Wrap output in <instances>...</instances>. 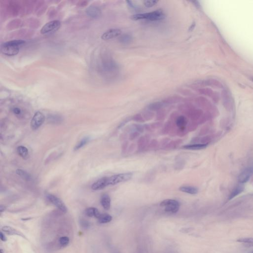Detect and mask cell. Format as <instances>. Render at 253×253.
<instances>
[{
    "instance_id": "cell-1",
    "label": "cell",
    "mask_w": 253,
    "mask_h": 253,
    "mask_svg": "<svg viewBox=\"0 0 253 253\" xmlns=\"http://www.w3.org/2000/svg\"><path fill=\"white\" fill-rule=\"evenodd\" d=\"M25 43V41L21 40H13L6 42L2 45V53L7 56L16 55L19 52V46Z\"/></svg>"
},
{
    "instance_id": "cell-2",
    "label": "cell",
    "mask_w": 253,
    "mask_h": 253,
    "mask_svg": "<svg viewBox=\"0 0 253 253\" xmlns=\"http://www.w3.org/2000/svg\"><path fill=\"white\" fill-rule=\"evenodd\" d=\"M165 17L162 10H157L149 13H142L133 15L131 17L132 19L138 21L140 19H147L151 21H160L164 19Z\"/></svg>"
},
{
    "instance_id": "cell-3",
    "label": "cell",
    "mask_w": 253,
    "mask_h": 253,
    "mask_svg": "<svg viewBox=\"0 0 253 253\" xmlns=\"http://www.w3.org/2000/svg\"><path fill=\"white\" fill-rule=\"evenodd\" d=\"M160 206L164 207L166 212L175 213L178 212L180 209L179 202L173 199H166L161 202Z\"/></svg>"
},
{
    "instance_id": "cell-4",
    "label": "cell",
    "mask_w": 253,
    "mask_h": 253,
    "mask_svg": "<svg viewBox=\"0 0 253 253\" xmlns=\"http://www.w3.org/2000/svg\"><path fill=\"white\" fill-rule=\"evenodd\" d=\"M133 174L132 173H122L112 176L108 177V185H113L121 182L128 181L132 179Z\"/></svg>"
},
{
    "instance_id": "cell-5",
    "label": "cell",
    "mask_w": 253,
    "mask_h": 253,
    "mask_svg": "<svg viewBox=\"0 0 253 253\" xmlns=\"http://www.w3.org/2000/svg\"><path fill=\"white\" fill-rule=\"evenodd\" d=\"M60 25L61 22L60 21L57 20L49 22L42 27L41 30V34H47L57 31V30L59 29Z\"/></svg>"
},
{
    "instance_id": "cell-6",
    "label": "cell",
    "mask_w": 253,
    "mask_h": 253,
    "mask_svg": "<svg viewBox=\"0 0 253 253\" xmlns=\"http://www.w3.org/2000/svg\"><path fill=\"white\" fill-rule=\"evenodd\" d=\"M45 120V117L42 112L38 111L33 117L31 121V128L33 130H37L42 126Z\"/></svg>"
},
{
    "instance_id": "cell-7",
    "label": "cell",
    "mask_w": 253,
    "mask_h": 253,
    "mask_svg": "<svg viewBox=\"0 0 253 253\" xmlns=\"http://www.w3.org/2000/svg\"><path fill=\"white\" fill-rule=\"evenodd\" d=\"M47 198L50 203L57 207L59 210H60L63 213H66L67 211V208L64 203L63 202L61 199L58 198V197L54 195L51 194H48L46 195Z\"/></svg>"
},
{
    "instance_id": "cell-8",
    "label": "cell",
    "mask_w": 253,
    "mask_h": 253,
    "mask_svg": "<svg viewBox=\"0 0 253 253\" xmlns=\"http://www.w3.org/2000/svg\"><path fill=\"white\" fill-rule=\"evenodd\" d=\"M253 174V168L250 167L244 170L238 178V182L241 184H245L249 181Z\"/></svg>"
},
{
    "instance_id": "cell-9",
    "label": "cell",
    "mask_w": 253,
    "mask_h": 253,
    "mask_svg": "<svg viewBox=\"0 0 253 253\" xmlns=\"http://www.w3.org/2000/svg\"><path fill=\"white\" fill-rule=\"evenodd\" d=\"M121 30L119 29H111L107 30L102 34L101 37L103 40H110L112 39L117 37L121 34Z\"/></svg>"
},
{
    "instance_id": "cell-10",
    "label": "cell",
    "mask_w": 253,
    "mask_h": 253,
    "mask_svg": "<svg viewBox=\"0 0 253 253\" xmlns=\"http://www.w3.org/2000/svg\"><path fill=\"white\" fill-rule=\"evenodd\" d=\"M108 186V177H103L94 182L91 186V189L94 190H100Z\"/></svg>"
},
{
    "instance_id": "cell-11",
    "label": "cell",
    "mask_w": 253,
    "mask_h": 253,
    "mask_svg": "<svg viewBox=\"0 0 253 253\" xmlns=\"http://www.w3.org/2000/svg\"><path fill=\"white\" fill-rule=\"evenodd\" d=\"M2 232L4 233H6L8 235H17L19 237H22L23 238L26 239V237L22 233L19 232L17 229L13 228L12 227H10V226H4L2 227Z\"/></svg>"
},
{
    "instance_id": "cell-12",
    "label": "cell",
    "mask_w": 253,
    "mask_h": 253,
    "mask_svg": "<svg viewBox=\"0 0 253 253\" xmlns=\"http://www.w3.org/2000/svg\"><path fill=\"white\" fill-rule=\"evenodd\" d=\"M87 15L94 18H97L101 16V11L100 8L95 6H91L87 9Z\"/></svg>"
},
{
    "instance_id": "cell-13",
    "label": "cell",
    "mask_w": 253,
    "mask_h": 253,
    "mask_svg": "<svg viewBox=\"0 0 253 253\" xmlns=\"http://www.w3.org/2000/svg\"><path fill=\"white\" fill-rule=\"evenodd\" d=\"M149 138L147 136H143L140 137L138 142V150L140 151L144 150L145 149L148 148L149 144Z\"/></svg>"
},
{
    "instance_id": "cell-14",
    "label": "cell",
    "mask_w": 253,
    "mask_h": 253,
    "mask_svg": "<svg viewBox=\"0 0 253 253\" xmlns=\"http://www.w3.org/2000/svg\"><path fill=\"white\" fill-rule=\"evenodd\" d=\"M244 188H245V187H244L243 184H240L237 185L230 193V195L228 196V200H231L232 199L235 198V197H237V196L240 194L241 193H242L243 191L244 190Z\"/></svg>"
},
{
    "instance_id": "cell-15",
    "label": "cell",
    "mask_w": 253,
    "mask_h": 253,
    "mask_svg": "<svg viewBox=\"0 0 253 253\" xmlns=\"http://www.w3.org/2000/svg\"><path fill=\"white\" fill-rule=\"evenodd\" d=\"M101 203L105 210H109L111 207L110 197L108 194H104L101 197Z\"/></svg>"
},
{
    "instance_id": "cell-16",
    "label": "cell",
    "mask_w": 253,
    "mask_h": 253,
    "mask_svg": "<svg viewBox=\"0 0 253 253\" xmlns=\"http://www.w3.org/2000/svg\"><path fill=\"white\" fill-rule=\"evenodd\" d=\"M208 144L197 143V144H191L190 145H186L183 146L182 148L188 150H201L206 148Z\"/></svg>"
},
{
    "instance_id": "cell-17",
    "label": "cell",
    "mask_w": 253,
    "mask_h": 253,
    "mask_svg": "<svg viewBox=\"0 0 253 253\" xmlns=\"http://www.w3.org/2000/svg\"><path fill=\"white\" fill-rule=\"evenodd\" d=\"M86 214L89 217H94L98 218L101 216V213L98 211V209L96 208H89L86 210Z\"/></svg>"
},
{
    "instance_id": "cell-18",
    "label": "cell",
    "mask_w": 253,
    "mask_h": 253,
    "mask_svg": "<svg viewBox=\"0 0 253 253\" xmlns=\"http://www.w3.org/2000/svg\"><path fill=\"white\" fill-rule=\"evenodd\" d=\"M180 191L190 194H196L198 193V188L194 186H182L179 188Z\"/></svg>"
},
{
    "instance_id": "cell-19",
    "label": "cell",
    "mask_w": 253,
    "mask_h": 253,
    "mask_svg": "<svg viewBox=\"0 0 253 253\" xmlns=\"http://www.w3.org/2000/svg\"><path fill=\"white\" fill-rule=\"evenodd\" d=\"M202 111L199 110H192L191 111L190 114H188V116L191 119L192 121H196L197 120H199L202 117Z\"/></svg>"
},
{
    "instance_id": "cell-20",
    "label": "cell",
    "mask_w": 253,
    "mask_h": 253,
    "mask_svg": "<svg viewBox=\"0 0 253 253\" xmlns=\"http://www.w3.org/2000/svg\"><path fill=\"white\" fill-rule=\"evenodd\" d=\"M17 152L19 156L24 159L27 158L29 156V153L27 148L23 146H19L17 148Z\"/></svg>"
},
{
    "instance_id": "cell-21",
    "label": "cell",
    "mask_w": 253,
    "mask_h": 253,
    "mask_svg": "<svg viewBox=\"0 0 253 253\" xmlns=\"http://www.w3.org/2000/svg\"><path fill=\"white\" fill-rule=\"evenodd\" d=\"M175 123L178 128H183L186 127L188 122L185 117L184 116H180Z\"/></svg>"
},
{
    "instance_id": "cell-22",
    "label": "cell",
    "mask_w": 253,
    "mask_h": 253,
    "mask_svg": "<svg viewBox=\"0 0 253 253\" xmlns=\"http://www.w3.org/2000/svg\"><path fill=\"white\" fill-rule=\"evenodd\" d=\"M16 173L19 176H21L22 179L26 181H30V180H31V175L25 171L17 169L16 171Z\"/></svg>"
},
{
    "instance_id": "cell-23",
    "label": "cell",
    "mask_w": 253,
    "mask_h": 253,
    "mask_svg": "<svg viewBox=\"0 0 253 253\" xmlns=\"http://www.w3.org/2000/svg\"><path fill=\"white\" fill-rule=\"evenodd\" d=\"M163 105V103L162 102H153L148 106V108L150 111H158L162 108Z\"/></svg>"
},
{
    "instance_id": "cell-24",
    "label": "cell",
    "mask_w": 253,
    "mask_h": 253,
    "mask_svg": "<svg viewBox=\"0 0 253 253\" xmlns=\"http://www.w3.org/2000/svg\"><path fill=\"white\" fill-rule=\"evenodd\" d=\"M98 222L101 223H106L110 222L112 220V217L107 213L101 214L100 218H98Z\"/></svg>"
},
{
    "instance_id": "cell-25",
    "label": "cell",
    "mask_w": 253,
    "mask_h": 253,
    "mask_svg": "<svg viewBox=\"0 0 253 253\" xmlns=\"http://www.w3.org/2000/svg\"><path fill=\"white\" fill-rule=\"evenodd\" d=\"M175 123L171 122L170 121H167L165 123L163 128L162 129V133L163 134H169L170 132L173 127V124Z\"/></svg>"
},
{
    "instance_id": "cell-26",
    "label": "cell",
    "mask_w": 253,
    "mask_h": 253,
    "mask_svg": "<svg viewBox=\"0 0 253 253\" xmlns=\"http://www.w3.org/2000/svg\"><path fill=\"white\" fill-rule=\"evenodd\" d=\"M237 241L238 242L245 244V245H248L250 247H253V238H242L238 239Z\"/></svg>"
},
{
    "instance_id": "cell-27",
    "label": "cell",
    "mask_w": 253,
    "mask_h": 253,
    "mask_svg": "<svg viewBox=\"0 0 253 253\" xmlns=\"http://www.w3.org/2000/svg\"><path fill=\"white\" fill-rule=\"evenodd\" d=\"M181 143V140H175V141H171V142H169V143L167 144V146L165 147V148L166 149H175L180 145Z\"/></svg>"
},
{
    "instance_id": "cell-28",
    "label": "cell",
    "mask_w": 253,
    "mask_h": 253,
    "mask_svg": "<svg viewBox=\"0 0 253 253\" xmlns=\"http://www.w3.org/2000/svg\"><path fill=\"white\" fill-rule=\"evenodd\" d=\"M198 125L199 124H198V122L194 121H191L187 123L186 128H187L188 132H193L196 130L197 128H198Z\"/></svg>"
},
{
    "instance_id": "cell-29",
    "label": "cell",
    "mask_w": 253,
    "mask_h": 253,
    "mask_svg": "<svg viewBox=\"0 0 253 253\" xmlns=\"http://www.w3.org/2000/svg\"><path fill=\"white\" fill-rule=\"evenodd\" d=\"M89 140H90V138L88 137V138H83L75 147L74 150L76 151V150H78V149H80L81 148L84 147V145H86L89 142Z\"/></svg>"
},
{
    "instance_id": "cell-30",
    "label": "cell",
    "mask_w": 253,
    "mask_h": 253,
    "mask_svg": "<svg viewBox=\"0 0 253 253\" xmlns=\"http://www.w3.org/2000/svg\"><path fill=\"white\" fill-rule=\"evenodd\" d=\"M143 117L144 118V120L148 121L151 120L154 117V114L151 111H145L143 114Z\"/></svg>"
},
{
    "instance_id": "cell-31",
    "label": "cell",
    "mask_w": 253,
    "mask_h": 253,
    "mask_svg": "<svg viewBox=\"0 0 253 253\" xmlns=\"http://www.w3.org/2000/svg\"><path fill=\"white\" fill-rule=\"evenodd\" d=\"M59 244H60V245L61 246L65 247V246L68 245L69 243L70 239L68 237L64 236V237H61L60 238L59 240Z\"/></svg>"
},
{
    "instance_id": "cell-32",
    "label": "cell",
    "mask_w": 253,
    "mask_h": 253,
    "mask_svg": "<svg viewBox=\"0 0 253 253\" xmlns=\"http://www.w3.org/2000/svg\"><path fill=\"white\" fill-rule=\"evenodd\" d=\"M132 38L130 35H124L120 38V42L123 44H129L132 41Z\"/></svg>"
},
{
    "instance_id": "cell-33",
    "label": "cell",
    "mask_w": 253,
    "mask_h": 253,
    "mask_svg": "<svg viewBox=\"0 0 253 253\" xmlns=\"http://www.w3.org/2000/svg\"><path fill=\"white\" fill-rule=\"evenodd\" d=\"M188 133V130L186 127L178 128L177 131V136L182 137L186 136Z\"/></svg>"
},
{
    "instance_id": "cell-34",
    "label": "cell",
    "mask_w": 253,
    "mask_h": 253,
    "mask_svg": "<svg viewBox=\"0 0 253 253\" xmlns=\"http://www.w3.org/2000/svg\"><path fill=\"white\" fill-rule=\"evenodd\" d=\"M132 120L134 121L139 123H143L145 122V120H144V118L143 117V115L140 114H137L134 115L132 117Z\"/></svg>"
},
{
    "instance_id": "cell-35",
    "label": "cell",
    "mask_w": 253,
    "mask_h": 253,
    "mask_svg": "<svg viewBox=\"0 0 253 253\" xmlns=\"http://www.w3.org/2000/svg\"><path fill=\"white\" fill-rule=\"evenodd\" d=\"M212 140V138L211 136H205L200 138V143L202 144H209L211 142Z\"/></svg>"
},
{
    "instance_id": "cell-36",
    "label": "cell",
    "mask_w": 253,
    "mask_h": 253,
    "mask_svg": "<svg viewBox=\"0 0 253 253\" xmlns=\"http://www.w3.org/2000/svg\"><path fill=\"white\" fill-rule=\"evenodd\" d=\"M165 117V112L164 111L162 110H159L157 112V115H156V119L158 121H161V120H164Z\"/></svg>"
},
{
    "instance_id": "cell-37",
    "label": "cell",
    "mask_w": 253,
    "mask_h": 253,
    "mask_svg": "<svg viewBox=\"0 0 253 253\" xmlns=\"http://www.w3.org/2000/svg\"><path fill=\"white\" fill-rule=\"evenodd\" d=\"M159 145V144L158 141L156 139H153L149 143L148 148L151 149H155L158 148Z\"/></svg>"
},
{
    "instance_id": "cell-38",
    "label": "cell",
    "mask_w": 253,
    "mask_h": 253,
    "mask_svg": "<svg viewBox=\"0 0 253 253\" xmlns=\"http://www.w3.org/2000/svg\"><path fill=\"white\" fill-rule=\"evenodd\" d=\"M158 2V1H145L144 2V5L147 7H152L157 4Z\"/></svg>"
},
{
    "instance_id": "cell-39",
    "label": "cell",
    "mask_w": 253,
    "mask_h": 253,
    "mask_svg": "<svg viewBox=\"0 0 253 253\" xmlns=\"http://www.w3.org/2000/svg\"><path fill=\"white\" fill-rule=\"evenodd\" d=\"M134 127L136 129V131L138 132L139 133H143L144 131V129H145L144 126H142V125H139V124H134Z\"/></svg>"
},
{
    "instance_id": "cell-40",
    "label": "cell",
    "mask_w": 253,
    "mask_h": 253,
    "mask_svg": "<svg viewBox=\"0 0 253 253\" xmlns=\"http://www.w3.org/2000/svg\"><path fill=\"white\" fill-rule=\"evenodd\" d=\"M163 125V123L160 122H157L153 123L151 124L150 126H151V128L152 130L156 129H158L159 128L161 127Z\"/></svg>"
},
{
    "instance_id": "cell-41",
    "label": "cell",
    "mask_w": 253,
    "mask_h": 253,
    "mask_svg": "<svg viewBox=\"0 0 253 253\" xmlns=\"http://www.w3.org/2000/svg\"><path fill=\"white\" fill-rule=\"evenodd\" d=\"M179 116H179L178 113H176V112H174L171 115L170 118V121H171V122H176V120H177Z\"/></svg>"
},
{
    "instance_id": "cell-42",
    "label": "cell",
    "mask_w": 253,
    "mask_h": 253,
    "mask_svg": "<svg viewBox=\"0 0 253 253\" xmlns=\"http://www.w3.org/2000/svg\"><path fill=\"white\" fill-rule=\"evenodd\" d=\"M139 133L137 132V131L132 132V133H131V134H130V136H129V139L131 140H134V139L137 138L139 136Z\"/></svg>"
},
{
    "instance_id": "cell-43",
    "label": "cell",
    "mask_w": 253,
    "mask_h": 253,
    "mask_svg": "<svg viewBox=\"0 0 253 253\" xmlns=\"http://www.w3.org/2000/svg\"><path fill=\"white\" fill-rule=\"evenodd\" d=\"M209 130V128L207 126H205L204 127L201 129L200 132H199V135L200 136H203L207 133Z\"/></svg>"
},
{
    "instance_id": "cell-44",
    "label": "cell",
    "mask_w": 253,
    "mask_h": 253,
    "mask_svg": "<svg viewBox=\"0 0 253 253\" xmlns=\"http://www.w3.org/2000/svg\"><path fill=\"white\" fill-rule=\"evenodd\" d=\"M169 138H165L162 139L160 143V145L163 148H165L167 146V144L169 143Z\"/></svg>"
},
{
    "instance_id": "cell-45",
    "label": "cell",
    "mask_w": 253,
    "mask_h": 253,
    "mask_svg": "<svg viewBox=\"0 0 253 253\" xmlns=\"http://www.w3.org/2000/svg\"><path fill=\"white\" fill-rule=\"evenodd\" d=\"M128 148V142H124L122 146V152L123 153L126 152V150H127Z\"/></svg>"
},
{
    "instance_id": "cell-46",
    "label": "cell",
    "mask_w": 253,
    "mask_h": 253,
    "mask_svg": "<svg viewBox=\"0 0 253 253\" xmlns=\"http://www.w3.org/2000/svg\"><path fill=\"white\" fill-rule=\"evenodd\" d=\"M200 138L199 137H195L194 138H192L191 141V143H192V144H197L200 143Z\"/></svg>"
},
{
    "instance_id": "cell-47",
    "label": "cell",
    "mask_w": 253,
    "mask_h": 253,
    "mask_svg": "<svg viewBox=\"0 0 253 253\" xmlns=\"http://www.w3.org/2000/svg\"><path fill=\"white\" fill-rule=\"evenodd\" d=\"M12 112H13L14 114L16 115H19L21 113V109H19L18 107H15L12 109Z\"/></svg>"
},
{
    "instance_id": "cell-48",
    "label": "cell",
    "mask_w": 253,
    "mask_h": 253,
    "mask_svg": "<svg viewBox=\"0 0 253 253\" xmlns=\"http://www.w3.org/2000/svg\"><path fill=\"white\" fill-rule=\"evenodd\" d=\"M0 238H1V240L2 242H5V241H6L7 240V238L5 236L4 233L2 232H1V233H0Z\"/></svg>"
},
{
    "instance_id": "cell-49",
    "label": "cell",
    "mask_w": 253,
    "mask_h": 253,
    "mask_svg": "<svg viewBox=\"0 0 253 253\" xmlns=\"http://www.w3.org/2000/svg\"><path fill=\"white\" fill-rule=\"evenodd\" d=\"M130 120V118H128V119H126V120H124V121H123V122L120 125H119V128H121L123 126H124L125 124H126L128 122V121H130L129 120Z\"/></svg>"
},
{
    "instance_id": "cell-50",
    "label": "cell",
    "mask_w": 253,
    "mask_h": 253,
    "mask_svg": "<svg viewBox=\"0 0 253 253\" xmlns=\"http://www.w3.org/2000/svg\"><path fill=\"white\" fill-rule=\"evenodd\" d=\"M135 148H136V145H134V144H132V145L129 148L128 151L129 152H132L134 150Z\"/></svg>"
},
{
    "instance_id": "cell-51",
    "label": "cell",
    "mask_w": 253,
    "mask_h": 253,
    "mask_svg": "<svg viewBox=\"0 0 253 253\" xmlns=\"http://www.w3.org/2000/svg\"><path fill=\"white\" fill-rule=\"evenodd\" d=\"M6 209V208L4 206H2V205H1V207H0V211H1V212L2 213V212H4L5 210Z\"/></svg>"
},
{
    "instance_id": "cell-52",
    "label": "cell",
    "mask_w": 253,
    "mask_h": 253,
    "mask_svg": "<svg viewBox=\"0 0 253 253\" xmlns=\"http://www.w3.org/2000/svg\"><path fill=\"white\" fill-rule=\"evenodd\" d=\"M194 26H195V25H194ZM194 26H192V27H194ZM191 28H190V29L191 30Z\"/></svg>"
},
{
    "instance_id": "cell-53",
    "label": "cell",
    "mask_w": 253,
    "mask_h": 253,
    "mask_svg": "<svg viewBox=\"0 0 253 253\" xmlns=\"http://www.w3.org/2000/svg\"></svg>"
},
{
    "instance_id": "cell-54",
    "label": "cell",
    "mask_w": 253,
    "mask_h": 253,
    "mask_svg": "<svg viewBox=\"0 0 253 253\" xmlns=\"http://www.w3.org/2000/svg\"></svg>"
}]
</instances>
